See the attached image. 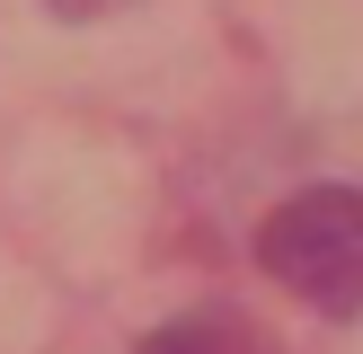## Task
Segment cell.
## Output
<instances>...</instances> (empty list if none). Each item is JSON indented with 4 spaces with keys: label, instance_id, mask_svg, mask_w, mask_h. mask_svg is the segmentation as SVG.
Wrapping results in <instances>:
<instances>
[{
    "label": "cell",
    "instance_id": "7a4b0ae2",
    "mask_svg": "<svg viewBox=\"0 0 363 354\" xmlns=\"http://www.w3.org/2000/svg\"><path fill=\"white\" fill-rule=\"evenodd\" d=\"M133 354H266V346H257V328L240 310H186L169 328H151Z\"/></svg>",
    "mask_w": 363,
    "mask_h": 354
},
{
    "label": "cell",
    "instance_id": "6da1fadb",
    "mask_svg": "<svg viewBox=\"0 0 363 354\" xmlns=\"http://www.w3.org/2000/svg\"><path fill=\"white\" fill-rule=\"evenodd\" d=\"M257 266L319 319H363V177L284 195L257 222Z\"/></svg>",
    "mask_w": 363,
    "mask_h": 354
}]
</instances>
